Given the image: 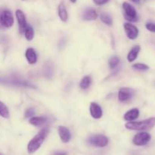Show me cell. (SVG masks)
Here are the masks:
<instances>
[{
  "label": "cell",
  "instance_id": "16",
  "mask_svg": "<svg viewBox=\"0 0 155 155\" xmlns=\"http://www.w3.org/2000/svg\"><path fill=\"white\" fill-rule=\"evenodd\" d=\"M47 122V118L45 117H32L29 120V124L34 127H41Z\"/></svg>",
  "mask_w": 155,
  "mask_h": 155
},
{
  "label": "cell",
  "instance_id": "11",
  "mask_svg": "<svg viewBox=\"0 0 155 155\" xmlns=\"http://www.w3.org/2000/svg\"><path fill=\"white\" fill-rule=\"evenodd\" d=\"M89 111L92 118L95 120H98L101 118L103 115L102 109L101 106L95 102H92L89 106Z\"/></svg>",
  "mask_w": 155,
  "mask_h": 155
},
{
  "label": "cell",
  "instance_id": "19",
  "mask_svg": "<svg viewBox=\"0 0 155 155\" xmlns=\"http://www.w3.org/2000/svg\"><path fill=\"white\" fill-rule=\"evenodd\" d=\"M0 116H1L2 117L5 118V119H8V118H9V116H10L8 108L7 106L1 101H0Z\"/></svg>",
  "mask_w": 155,
  "mask_h": 155
},
{
  "label": "cell",
  "instance_id": "30",
  "mask_svg": "<svg viewBox=\"0 0 155 155\" xmlns=\"http://www.w3.org/2000/svg\"><path fill=\"white\" fill-rule=\"evenodd\" d=\"M131 1L133 2L136 3V4H139L141 2V0H131Z\"/></svg>",
  "mask_w": 155,
  "mask_h": 155
},
{
  "label": "cell",
  "instance_id": "14",
  "mask_svg": "<svg viewBox=\"0 0 155 155\" xmlns=\"http://www.w3.org/2000/svg\"><path fill=\"white\" fill-rule=\"evenodd\" d=\"M25 57L30 64H35L37 62V54L33 48H28L26 50Z\"/></svg>",
  "mask_w": 155,
  "mask_h": 155
},
{
  "label": "cell",
  "instance_id": "1",
  "mask_svg": "<svg viewBox=\"0 0 155 155\" xmlns=\"http://www.w3.org/2000/svg\"><path fill=\"white\" fill-rule=\"evenodd\" d=\"M155 126V117L148 118L142 121H130L126 124L125 127L127 130L136 131H145L152 129Z\"/></svg>",
  "mask_w": 155,
  "mask_h": 155
},
{
  "label": "cell",
  "instance_id": "13",
  "mask_svg": "<svg viewBox=\"0 0 155 155\" xmlns=\"http://www.w3.org/2000/svg\"><path fill=\"white\" fill-rule=\"evenodd\" d=\"M82 17L85 21H95L98 18V14L95 9L92 8H88L83 12Z\"/></svg>",
  "mask_w": 155,
  "mask_h": 155
},
{
  "label": "cell",
  "instance_id": "7",
  "mask_svg": "<svg viewBox=\"0 0 155 155\" xmlns=\"http://www.w3.org/2000/svg\"><path fill=\"white\" fill-rule=\"evenodd\" d=\"M0 83H6V84H12V85H15V86H23V87L31 88V89H35V88H36V86H35L34 85L32 84V83H29V82L26 81V80H22L17 78H11V79L0 78Z\"/></svg>",
  "mask_w": 155,
  "mask_h": 155
},
{
  "label": "cell",
  "instance_id": "9",
  "mask_svg": "<svg viewBox=\"0 0 155 155\" xmlns=\"http://www.w3.org/2000/svg\"><path fill=\"white\" fill-rule=\"evenodd\" d=\"M134 90L130 88H121L118 92V100L120 102L129 101L134 95Z\"/></svg>",
  "mask_w": 155,
  "mask_h": 155
},
{
  "label": "cell",
  "instance_id": "17",
  "mask_svg": "<svg viewBox=\"0 0 155 155\" xmlns=\"http://www.w3.org/2000/svg\"><path fill=\"white\" fill-rule=\"evenodd\" d=\"M141 50V47L139 45H135L127 54V60L129 62H133L137 58L139 53Z\"/></svg>",
  "mask_w": 155,
  "mask_h": 155
},
{
  "label": "cell",
  "instance_id": "5",
  "mask_svg": "<svg viewBox=\"0 0 155 155\" xmlns=\"http://www.w3.org/2000/svg\"><path fill=\"white\" fill-rule=\"evenodd\" d=\"M0 24L5 28H10L14 24V17L12 12L8 9L0 13Z\"/></svg>",
  "mask_w": 155,
  "mask_h": 155
},
{
  "label": "cell",
  "instance_id": "8",
  "mask_svg": "<svg viewBox=\"0 0 155 155\" xmlns=\"http://www.w3.org/2000/svg\"><path fill=\"white\" fill-rule=\"evenodd\" d=\"M124 30H125L127 36L130 39L134 40L139 36V29L134 24L131 23H125L124 24Z\"/></svg>",
  "mask_w": 155,
  "mask_h": 155
},
{
  "label": "cell",
  "instance_id": "4",
  "mask_svg": "<svg viewBox=\"0 0 155 155\" xmlns=\"http://www.w3.org/2000/svg\"><path fill=\"white\" fill-rule=\"evenodd\" d=\"M88 142L89 145H93V146L98 147V148H104L107 146L108 144V139L104 135H93L88 139Z\"/></svg>",
  "mask_w": 155,
  "mask_h": 155
},
{
  "label": "cell",
  "instance_id": "23",
  "mask_svg": "<svg viewBox=\"0 0 155 155\" xmlns=\"http://www.w3.org/2000/svg\"><path fill=\"white\" fill-rule=\"evenodd\" d=\"M120 63V58L117 56H114V57L110 58L109 60V67L110 69H114L118 66Z\"/></svg>",
  "mask_w": 155,
  "mask_h": 155
},
{
  "label": "cell",
  "instance_id": "22",
  "mask_svg": "<svg viewBox=\"0 0 155 155\" xmlns=\"http://www.w3.org/2000/svg\"><path fill=\"white\" fill-rule=\"evenodd\" d=\"M24 33L27 40L31 41L33 39V37H34V30H33V28L30 25L27 26Z\"/></svg>",
  "mask_w": 155,
  "mask_h": 155
},
{
  "label": "cell",
  "instance_id": "29",
  "mask_svg": "<svg viewBox=\"0 0 155 155\" xmlns=\"http://www.w3.org/2000/svg\"><path fill=\"white\" fill-rule=\"evenodd\" d=\"M54 155H68L66 152H56Z\"/></svg>",
  "mask_w": 155,
  "mask_h": 155
},
{
  "label": "cell",
  "instance_id": "26",
  "mask_svg": "<svg viewBox=\"0 0 155 155\" xmlns=\"http://www.w3.org/2000/svg\"><path fill=\"white\" fill-rule=\"evenodd\" d=\"M35 114V109L33 107H29L27 109V110L25 111V117L26 118H30L34 115Z\"/></svg>",
  "mask_w": 155,
  "mask_h": 155
},
{
  "label": "cell",
  "instance_id": "18",
  "mask_svg": "<svg viewBox=\"0 0 155 155\" xmlns=\"http://www.w3.org/2000/svg\"><path fill=\"white\" fill-rule=\"evenodd\" d=\"M58 16L61 21L63 22H67L68 20V13L67 12V9L64 3H61L58 5Z\"/></svg>",
  "mask_w": 155,
  "mask_h": 155
},
{
  "label": "cell",
  "instance_id": "31",
  "mask_svg": "<svg viewBox=\"0 0 155 155\" xmlns=\"http://www.w3.org/2000/svg\"><path fill=\"white\" fill-rule=\"evenodd\" d=\"M70 1H71L72 3H76L77 0H70Z\"/></svg>",
  "mask_w": 155,
  "mask_h": 155
},
{
  "label": "cell",
  "instance_id": "32",
  "mask_svg": "<svg viewBox=\"0 0 155 155\" xmlns=\"http://www.w3.org/2000/svg\"><path fill=\"white\" fill-rule=\"evenodd\" d=\"M2 25H1V24H0V29H1V28H2Z\"/></svg>",
  "mask_w": 155,
  "mask_h": 155
},
{
  "label": "cell",
  "instance_id": "24",
  "mask_svg": "<svg viewBox=\"0 0 155 155\" xmlns=\"http://www.w3.org/2000/svg\"><path fill=\"white\" fill-rule=\"evenodd\" d=\"M43 73L45 77H48V78L51 77V76H52V74H53V69H52V66H51V64H48L45 65L43 70Z\"/></svg>",
  "mask_w": 155,
  "mask_h": 155
},
{
  "label": "cell",
  "instance_id": "2",
  "mask_svg": "<svg viewBox=\"0 0 155 155\" xmlns=\"http://www.w3.org/2000/svg\"><path fill=\"white\" fill-rule=\"evenodd\" d=\"M48 129L44 128L39 132V133L36 135L29 142L28 145H27V151L29 154H33L36 152L37 150L39 149L41 145L45 141V137L48 135Z\"/></svg>",
  "mask_w": 155,
  "mask_h": 155
},
{
  "label": "cell",
  "instance_id": "20",
  "mask_svg": "<svg viewBox=\"0 0 155 155\" xmlns=\"http://www.w3.org/2000/svg\"><path fill=\"white\" fill-rule=\"evenodd\" d=\"M91 85V77L89 76H85L82 78L80 83V86L82 89H87Z\"/></svg>",
  "mask_w": 155,
  "mask_h": 155
},
{
  "label": "cell",
  "instance_id": "33",
  "mask_svg": "<svg viewBox=\"0 0 155 155\" xmlns=\"http://www.w3.org/2000/svg\"><path fill=\"white\" fill-rule=\"evenodd\" d=\"M0 155H2V154H0Z\"/></svg>",
  "mask_w": 155,
  "mask_h": 155
},
{
  "label": "cell",
  "instance_id": "28",
  "mask_svg": "<svg viewBox=\"0 0 155 155\" xmlns=\"http://www.w3.org/2000/svg\"><path fill=\"white\" fill-rule=\"evenodd\" d=\"M110 0H93L94 3L97 5H103L107 3Z\"/></svg>",
  "mask_w": 155,
  "mask_h": 155
},
{
  "label": "cell",
  "instance_id": "15",
  "mask_svg": "<svg viewBox=\"0 0 155 155\" xmlns=\"http://www.w3.org/2000/svg\"><path fill=\"white\" fill-rule=\"evenodd\" d=\"M139 117V110L138 108H133L131 110L126 112L124 114V118L126 121H134Z\"/></svg>",
  "mask_w": 155,
  "mask_h": 155
},
{
  "label": "cell",
  "instance_id": "10",
  "mask_svg": "<svg viewBox=\"0 0 155 155\" xmlns=\"http://www.w3.org/2000/svg\"><path fill=\"white\" fill-rule=\"evenodd\" d=\"M15 15H16L17 21L18 23V27H19V33L21 34H23V33L25 30L26 27H27V21H26L25 15H24V12L20 9L15 12Z\"/></svg>",
  "mask_w": 155,
  "mask_h": 155
},
{
  "label": "cell",
  "instance_id": "3",
  "mask_svg": "<svg viewBox=\"0 0 155 155\" xmlns=\"http://www.w3.org/2000/svg\"><path fill=\"white\" fill-rule=\"evenodd\" d=\"M123 9L124 11V13H125L124 16L127 21H131V22H136L138 21L137 12H136L134 6H133L129 2H125L123 3Z\"/></svg>",
  "mask_w": 155,
  "mask_h": 155
},
{
  "label": "cell",
  "instance_id": "21",
  "mask_svg": "<svg viewBox=\"0 0 155 155\" xmlns=\"http://www.w3.org/2000/svg\"><path fill=\"white\" fill-rule=\"evenodd\" d=\"M100 18H101V21H102L104 24H105L106 25L111 26L112 24H113V20H112L111 16H110L109 14L103 12V13L101 14Z\"/></svg>",
  "mask_w": 155,
  "mask_h": 155
},
{
  "label": "cell",
  "instance_id": "6",
  "mask_svg": "<svg viewBox=\"0 0 155 155\" xmlns=\"http://www.w3.org/2000/svg\"><path fill=\"white\" fill-rule=\"evenodd\" d=\"M151 136L149 133L147 132H141L133 137V143L136 146H144L151 141Z\"/></svg>",
  "mask_w": 155,
  "mask_h": 155
},
{
  "label": "cell",
  "instance_id": "27",
  "mask_svg": "<svg viewBox=\"0 0 155 155\" xmlns=\"http://www.w3.org/2000/svg\"><path fill=\"white\" fill-rule=\"evenodd\" d=\"M145 27L148 30L152 33H155V23L148 22L145 24Z\"/></svg>",
  "mask_w": 155,
  "mask_h": 155
},
{
  "label": "cell",
  "instance_id": "25",
  "mask_svg": "<svg viewBox=\"0 0 155 155\" xmlns=\"http://www.w3.org/2000/svg\"><path fill=\"white\" fill-rule=\"evenodd\" d=\"M133 68L135 70H137V71H148V70L149 69V67H148L147 64H145L137 63L133 65Z\"/></svg>",
  "mask_w": 155,
  "mask_h": 155
},
{
  "label": "cell",
  "instance_id": "12",
  "mask_svg": "<svg viewBox=\"0 0 155 155\" xmlns=\"http://www.w3.org/2000/svg\"><path fill=\"white\" fill-rule=\"evenodd\" d=\"M58 131L59 136H60V139L62 142L68 143L71 139V134L70 130L64 126H60L58 129Z\"/></svg>",
  "mask_w": 155,
  "mask_h": 155
}]
</instances>
